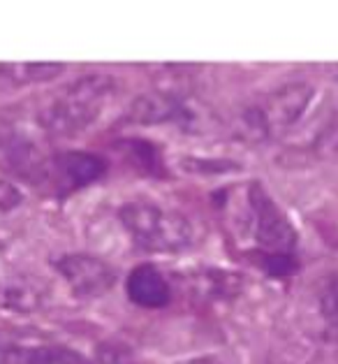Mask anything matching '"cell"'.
Listing matches in <instances>:
<instances>
[{
	"instance_id": "obj_14",
	"label": "cell",
	"mask_w": 338,
	"mask_h": 364,
	"mask_svg": "<svg viewBox=\"0 0 338 364\" xmlns=\"http://www.w3.org/2000/svg\"><path fill=\"white\" fill-rule=\"evenodd\" d=\"M195 286L200 288L204 297H213V299H227L234 297L241 286V279L234 277L229 272H218V269H207L202 272L197 279H195Z\"/></svg>"
},
{
	"instance_id": "obj_13",
	"label": "cell",
	"mask_w": 338,
	"mask_h": 364,
	"mask_svg": "<svg viewBox=\"0 0 338 364\" xmlns=\"http://www.w3.org/2000/svg\"><path fill=\"white\" fill-rule=\"evenodd\" d=\"M121 154L128 158V163H132L144 174H160L163 172V163H160V154L156 144H151L146 139H126L119 144Z\"/></svg>"
},
{
	"instance_id": "obj_12",
	"label": "cell",
	"mask_w": 338,
	"mask_h": 364,
	"mask_svg": "<svg viewBox=\"0 0 338 364\" xmlns=\"http://www.w3.org/2000/svg\"><path fill=\"white\" fill-rule=\"evenodd\" d=\"M42 292L26 279H10L0 283V309L16 311V314H28L40 309Z\"/></svg>"
},
{
	"instance_id": "obj_11",
	"label": "cell",
	"mask_w": 338,
	"mask_h": 364,
	"mask_svg": "<svg viewBox=\"0 0 338 364\" xmlns=\"http://www.w3.org/2000/svg\"><path fill=\"white\" fill-rule=\"evenodd\" d=\"M65 65L58 63H7L0 65V82L7 86H33L51 82L63 75Z\"/></svg>"
},
{
	"instance_id": "obj_9",
	"label": "cell",
	"mask_w": 338,
	"mask_h": 364,
	"mask_svg": "<svg viewBox=\"0 0 338 364\" xmlns=\"http://www.w3.org/2000/svg\"><path fill=\"white\" fill-rule=\"evenodd\" d=\"M188 119V109L181 97L172 93H148L139 95L126 112V123L135 126H160V123H174Z\"/></svg>"
},
{
	"instance_id": "obj_3",
	"label": "cell",
	"mask_w": 338,
	"mask_h": 364,
	"mask_svg": "<svg viewBox=\"0 0 338 364\" xmlns=\"http://www.w3.org/2000/svg\"><path fill=\"white\" fill-rule=\"evenodd\" d=\"M310 102H313V88L304 82H292L246 107L239 123L246 137L266 141L295 128L308 112Z\"/></svg>"
},
{
	"instance_id": "obj_8",
	"label": "cell",
	"mask_w": 338,
	"mask_h": 364,
	"mask_svg": "<svg viewBox=\"0 0 338 364\" xmlns=\"http://www.w3.org/2000/svg\"><path fill=\"white\" fill-rule=\"evenodd\" d=\"M0 364H91L60 343H0Z\"/></svg>"
},
{
	"instance_id": "obj_17",
	"label": "cell",
	"mask_w": 338,
	"mask_h": 364,
	"mask_svg": "<svg viewBox=\"0 0 338 364\" xmlns=\"http://www.w3.org/2000/svg\"><path fill=\"white\" fill-rule=\"evenodd\" d=\"M183 364H222V362L218 358H213V355H202V358H192Z\"/></svg>"
},
{
	"instance_id": "obj_16",
	"label": "cell",
	"mask_w": 338,
	"mask_h": 364,
	"mask_svg": "<svg viewBox=\"0 0 338 364\" xmlns=\"http://www.w3.org/2000/svg\"><path fill=\"white\" fill-rule=\"evenodd\" d=\"M21 200H23L21 193L16 191L12 183L0 181V211H10L14 207H19Z\"/></svg>"
},
{
	"instance_id": "obj_7",
	"label": "cell",
	"mask_w": 338,
	"mask_h": 364,
	"mask_svg": "<svg viewBox=\"0 0 338 364\" xmlns=\"http://www.w3.org/2000/svg\"><path fill=\"white\" fill-rule=\"evenodd\" d=\"M0 156H3V163L23 181L35 186L49 183L51 156L44 154L38 141L23 132H10L0 139Z\"/></svg>"
},
{
	"instance_id": "obj_1",
	"label": "cell",
	"mask_w": 338,
	"mask_h": 364,
	"mask_svg": "<svg viewBox=\"0 0 338 364\" xmlns=\"http://www.w3.org/2000/svg\"><path fill=\"white\" fill-rule=\"evenodd\" d=\"M116 82L109 75H84L38 112L40 128L51 137H77L102 117Z\"/></svg>"
},
{
	"instance_id": "obj_6",
	"label": "cell",
	"mask_w": 338,
	"mask_h": 364,
	"mask_svg": "<svg viewBox=\"0 0 338 364\" xmlns=\"http://www.w3.org/2000/svg\"><path fill=\"white\" fill-rule=\"evenodd\" d=\"M107 161L91 151H60L51 156L49 183L58 193H75L100 181L107 174Z\"/></svg>"
},
{
	"instance_id": "obj_15",
	"label": "cell",
	"mask_w": 338,
	"mask_h": 364,
	"mask_svg": "<svg viewBox=\"0 0 338 364\" xmlns=\"http://www.w3.org/2000/svg\"><path fill=\"white\" fill-rule=\"evenodd\" d=\"M320 314L325 318L327 332L338 339V274L327 279L322 290H320Z\"/></svg>"
},
{
	"instance_id": "obj_4",
	"label": "cell",
	"mask_w": 338,
	"mask_h": 364,
	"mask_svg": "<svg viewBox=\"0 0 338 364\" xmlns=\"http://www.w3.org/2000/svg\"><path fill=\"white\" fill-rule=\"evenodd\" d=\"M248 207H251L253 237L260 251V260L269 257H297V230L262 183H251L248 188Z\"/></svg>"
},
{
	"instance_id": "obj_10",
	"label": "cell",
	"mask_w": 338,
	"mask_h": 364,
	"mask_svg": "<svg viewBox=\"0 0 338 364\" xmlns=\"http://www.w3.org/2000/svg\"><path fill=\"white\" fill-rule=\"evenodd\" d=\"M126 292L132 304L141 309H163L172 301V288L163 272L153 264H139L128 274Z\"/></svg>"
},
{
	"instance_id": "obj_5",
	"label": "cell",
	"mask_w": 338,
	"mask_h": 364,
	"mask_svg": "<svg viewBox=\"0 0 338 364\" xmlns=\"http://www.w3.org/2000/svg\"><path fill=\"white\" fill-rule=\"evenodd\" d=\"M53 267L65 279L70 290H72V295L82 299L102 297L104 292H109L114 288V283H116V272L95 255L67 253V255H60Z\"/></svg>"
},
{
	"instance_id": "obj_2",
	"label": "cell",
	"mask_w": 338,
	"mask_h": 364,
	"mask_svg": "<svg viewBox=\"0 0 338 364\" xmlns=\"http://www.w3.org/2000/svg\"><path fill=\"white\" fill-rule=\"evenodd\" d=\"M119 220L141 251L179 253L192 244V223L174 209L135 200L119 209Z\"/></svg>"
}]
</instances>
